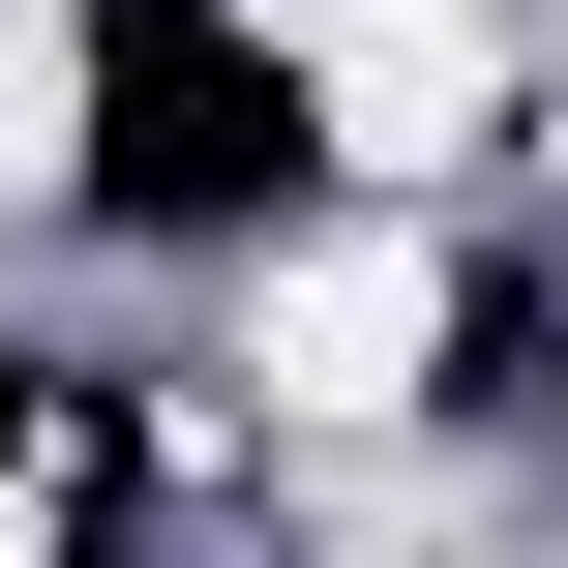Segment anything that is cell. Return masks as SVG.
<instances>
[{
  "instance_id": "1",
  "label": "cell",
  "mask_w": 568,
  "mask_h": 568,
  "mask_svg": "<svg viewBox=\"0 0 568 568\" xmlns=\"http://www.w3.org/2000/svg\"><path fill=\"white\" fill-rule=\"evenodd\" d=\"M240 389H270V419H419V389H449V240H419V210H300V240L240 270Z\"/></svg>"
},
{
  "instance_id": "2",
  "label": "cell",
  "mask_w": 568,
  "mask_h": 568,
  "mask_svg": "<svg viewBox=\"0 0 568 568\" xmlns=\"http://www.w3.org/2000/svg\"><path fill=\"white\" fill-rule=\"evenodd\" d=\"M270 60L329 90V150H359V210H419V180H449V150L509 120V30H479V0H300Z\"/></svg>"
},
{
  "instance_id": "3",
  "label": "cell",
  "mask_w": 568,
  "mask_h": 568,
  "mask_svg": "<svg viewBox=\"0 0 568 568\" xmlns=\"http://www.w3.org/2000/svg\"><path fill=\"white\" fill-rule=\"evenodd\" d=\"M0 180H90V30L0 0Z\"/></svg>"
}]
</instances>
